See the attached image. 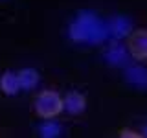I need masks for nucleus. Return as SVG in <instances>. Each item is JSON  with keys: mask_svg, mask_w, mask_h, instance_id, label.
Returning a JSON list of instances; mask_svg holds the SVG:
<instances>
[{"mask_svg": "<svg viewBox=\"0 0 147 138\" xmlns=\"http://www.w3.org/2000/svg\"><path fill=\"white\" fill-rule=\"evenodd\" d=\"M68 35L74 43H83V44H99L110 39L107 22H103L98 17V13L90 11V9L77 13V17L68 26Z\"/></svg>", "mask_w": 147, "mask_h": 138, "instance_id": "obj_1", "label": "nucleus"}, {"mask_svg": "<svg viewBox=\"0 0 147 138\" xmlns=\"http://www.w3.org/2000/svg\"><path fill=\"white\" fill-rule=\"evenodd\" d=\"M33 107L40 118H53L63 110V98L53 90H44L37 96Z\"/></svg>", "mask_w": 147, "mask_h": 138, "instance_id": "obj_2", "label": "nucleus"}, {"mask_svg": "<svg viewBox=\"0 0 147 138\" xmlns=\"http://www.w3.org/2000/svg\"><path fill=\"white\" fill-rule=\"evenodd\" d=\"M127 50L129 55H132L134 59H140V61L147 59V30L132 31L127 41Z\"/></svg>", "mask_w": 147, "mask_h": 138, "instance_id": "obj_3", "label": "nucleus"}, {"mask_svg": "<svg viewBox=\"0 0 147 138\" xmlns=\"http://www.w3.org/2000/svg\"><path fill=\"white\" fill-rule=\"evenodd\" d=\"M107 28H109V35L112 39H119V37H125V35H131V30H132V22L131 18L127 17H112L107 20Z\"/></svg>", "mask_w": 147, "mask_h": 138, "instance_id": "obj_4", "label": "nucleus"}, {"mask_svg": "<svg viewBox=\"0 0 147 138\" xmlns=\"http://www.w3.org/2000/svg\"><path fill=\"white\" fill-rule=\"evenodd\" d=\"M125 81L136 89H147V68L138 66V64H129L125 66Z\"/></svg>", "mask_w": 147, "mask_h": 138, "instance_id": "obj_5", "label": "nucleus"}, {"mask_svg": "<svg viewBox=\"0 0 147 138\" xmlns=\"http://www.w3.org/2000/svg\"><path fill=\"white\" fill-rule=\"evenodd\" d=\"M103 59L112 66H123L129 61V50L118 43H112L107 48V52L103 53Z\"/></svg>", "mask_w": 147, "mask_h": 138, "instance_id": "obj_6", "label": "nucleus"}, {"mask_svg": "<svg viewBox=\"0 0 147 138\" xmlns=\"http://www.w3.org/2000/svg\"><path fill=\"white\" fill-rule=\"evenodd\" d=\"M85 107H86L85 96H83L81 92H77V90L68 92V94L64 96V99H63V109L66 110L68 114H72V116H79L83 110H85Z\"/></svg>", "mask_w": 147, "mask_h": 138, "instance_id": "obj_7", "label": "nucleus"}, {"mask_svg": "<svg viewBox=\"0 0 147 138\" xmlns=\"http://www.w3.org/2000/svg\"><path fill=\"white\" fill-rule=\"evenodd\" d=\"M0 89H2L4 94L7 96H15L20 90V83H18V76L15 72H4L2 77H0Z\"/></svg>", "mask_w": 147, "mask_h": 138, "instance_id": "obj_8", "label": "nucleus"}, {"mask_svg": "<svg viewBox=\"0 0 147 138\" xmlns=\"http://www.w3.org/2000/svg\"><path fill=\"white\" fill-rule=\"evenodd\" d=\"M17 76L22 90H33L39 83V74L35 68H22L20 72H17Z\"/></svg>", "mask_w": 147, "mask_h": 138, "instance_id": "obj_9", "label": "nucleus"}, {"mask_svg": "<svg viewBox=\"0 0 147 138\" xmlns=\"http://www.w3.org/2000/svg\"><path fill=\"white\" fill-rule=\"evenodd\" d=\"M39 135L40 138H59L61 135V125L55 122H44L39 127Z\"/></svg>", "mask_w": 147, "mask_h": 138, "instance_id": "obj_10", "label": "nucleus"}, {"mask_svg": "<svg viewBox=\"0 0 147 138\" xmlns=\"http://www.w3.org/2000/svg\"><path fill=\"white\" fill-rule=\"evenodd\" d=\"M119 138H144V136L138 135V133H132V131H121Z\"/></svg>", "mask_w": 147, "mask_h": 138, "instance_id": "obj_11", "label": "nucleus"}, {"mask_svg": "<svg viewBox=\"0 0 147 138\" xmlns=\"http://www.w3.org/2000/svg\"><path fill=\"white\" fill-rule=\"evenodd\" d=\"M144 138H147V125L144 127Z\"/></svg>", "mask_w": 147, "mask_h": 138, "instance_id": "obj_12", "label": "nucleus"}]
</instances>
